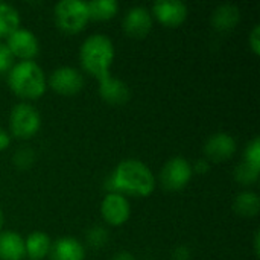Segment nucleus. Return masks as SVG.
Returning a JSON list of instances; mask_svg holds the SVG:
<instances>
[{
    "label": "nucleus",
    "instance_id": "nucleus-13",
    "mask_svg": "<svg viewBox=\"0 0 260 260\" xmlns=\"http://www.w3.org/2000/svg\"><path fill=\"white\" fill-rule=\"evenodd\" d=\"M98 93L102 101H105L110 105H123L131 98V90L128 84L116 76H107L101 81H98Z\"/></svg>",
    "mask_w": 260,
    "mask_h": 260
},
{
    "label": "nucleus",
    "instance_id": "nucleus-7",
    "mask_svg": "<svg viewBox=\"0 0 260 260\" xmlns=\"http://www.w3.org/2000/svg\"><path fill=\"white\" fill-rule=\"evenodd\" d=\"M85 81L82 73L70 66L58 67L47 76V87H50L56 94L66 98H72L81 93Z\"/></svg>",
    "mask_w": 260,
    "mask_h": 260
},
{
    "label": "nucleus",
    "instance_id": "nucleus-10",
    "mask_svg": "<svg viewBox=\"0 0 260 260\" xmlns=\"http://www.w3.org/2000/svg\"><path fill=\"white\" fill-rule=\"evenodd\" d=\"M236 149H238L236 139L225 131H219V133L212 134L206 140L204 158L209 163H224L233 158V155L236 154Z\"/></svg>",
    "mask_w": 260,
    "mask_h": 260
},
{
    "label": "nucleus",
    "instance_id": "nucleus-4",
    "mask_svg": "<svg viewBox=\"0 0 260 260\" xmlns=\"http://www.w3.org/2000/svg\"><path fill=\"white\" fill-rule=\"evenodd\" d=\"M53 20L56 27L66 35H76L82 32L88 21L87 2L82 0H61L53 8Z\"/></svg>",
    "mask_w": 260,
    "mask_h": 260
},
{
    "label": "nucleus",
    "instance_id": "nucleus-12",
    "mask_svg": "<svg viewBox=\"0 0 260 260\" xmlns=\"http://www.w3.org/2000/svg\"><path fill=\"white\" fill-rule=\"evenodd\" d=\"M154 18L148 8L145 6H133L126 11L122 20L123 32L134 40H143L152 30Z\"/></svg>",
    "mask_w": 260,
    "mask_h": 260
},
{
    "label": "nucleus",
    "instance_id": "nucleus-27",
    "mask_svg": "<svg viewBox=\"0 0 260 260\" xmlns=\"http://www.w3.org/2000/svg\"><path fill=\"white\" fill-rule=\"evenodd\" d=\"M192 259V251L186 245H180L174 248L172 251V260H190Z\"/></svg>",
    "mask_w": 260,
    "mask_h": 260
},
{
    "label": "nucleus",
    "instance_id": "nucleus-17",
    "mask_svg": "<svg viewBox=\"0 0 260 260\" xmlns=\"http://www.w3.org/2000/svg\"><path fill=\"white\" fill-rule=\"evenodd\" d=\"M233 210L242 218H256L260 213V197L257 192L245 189L233 200Z\"/></svg>",
    "mask_w": 260,
    "mask_h": 260
},
{
    "label": "nucleus",
    "instance_id": "nucleus-32",
    "mask_svg": "<svg viewBox=\"0 0 260 260\" xmlns=\"http://www.w3.org/2000/svg\"><path fill=\"white\" fill-rule=\"evenodd\" d=\"M3 225H5V213H3V210L0 209V232L3 230Z\"/></svg>",
    "mask_w": 260,
    "mask_h": 260
},
{
    "label": "nucleus",
    "instance_id": "nucleus-2",
    "mask_svg": "<svg viewBox=\"0 0 260 260\" xmlns=\"http://www.w3.org/2000/svg\"><path fill=\"white\" fill-rule=\"evenodd\" d=\"M114 56V44L105 34H93L87 37L79 49V61L82 69L98 81L111 75Z\"/></svg>",
    "mask_w": 260,
    "mask_h": 260
},
{
    "label": "nucleus",
    "instance_id": "nucleus-18",
    "mask_svg": "<svg viewBox=\"0 0 260 260\" xmlns=\"http://www.w3.org/2000/svg\"><path fill=\"white\" fill-rule=\"evenodd\" d=\"M50 247H52V239L44 232H38V230L32 232L24 239L26 257H29L30 260L46 259L50 253Z\"/></svg>",
    "mask_w": 260,
    "mask_h": 260
},
{
    "label": "nucleus",
    "instance_id": "nucleus-24",
    "mask_svg": "<svg viewBox=\"0 0 260 260\" xmlns=\"http://www.w3.org/2000/svg\"><path fill=\"white\" fill-rule=\"evenodd\" d=\"M245 163L254 166V168H260V139L254 137L251 142H248V145L244 149V160Z\"/></svg>",
    "mask_w": 260,
    "mask_h": 260
},
{
    "label": "nucleus",
    "instance_id": "nucleus-5",
    "mask_svg": "<svg viewBox=\"0 0 260 260\" xmlns=\"http://www.w3.org/2000/svg\"><path fill=\"white\" fill-rule=\"evenodd\" d=\"M41 128V114L30 102H18L9 114V134L20 140H29Z\"/></svg>",
    "mask_w": 260,
    "mask_h": 260
},
{
    "label": "nucleus",
    "instance_id": "nucleus-20",
    "mask_svg": "<svg viewBox=\"0 0 260 260\" xmlns=\"http://www.w3.org/2000/svg\"><path fill=\"white\" fill-rule=\"evenodd\" d=\"M20 23V12L12 5L0 2V41L6 40L14 30H17Z\"/></svg>",
    "mask_w": 260,
    "mask_h": 260
},
{
    "label": "nucleus",
    "instance_id": "nucleus-23",
    "mask_svg": "<svg viewBox=\"0 0 260 260\" xmlns=\"http://www.w3.org/2000/svg\"><path fill=\"white\" fill-rule=\"evenodd\" d=\"M34 161H35V152L30 148H20L12 155V163L20 171L29 169L34 165Z\"/></svg>",
    "mask_w": 260,
    "mask_h": 260
},
{
    "label": "nucleus",
    "instance_id": "nucleus-9",
    "mask_svg": "<svg viewBox=\"0 0 260 260\" xmlns=\"http://www.w3.org/2000/svg\"><path fill=\"white\" fill-rule=\"evenodd\" d=\"M101 216L111 227H120L126 224L131 216L129 200L120 193L108 192L101 203Z\"/></svg>",
    "mask_w": 260,
    "mask_h": 260
},
{
    "label": "nucleus",
    "instance_id": "nucleus-3",
    "mask_svg": "<svg viewBox=\"0 0 260 260\" xmlns=\"http://www.w3.org/2000/svg\"><path fill=\"white\" fill-rule=\"evenodd\" d=\"M9 90L23 102L40 99L47 90V76L35 61L14 62L6 73Z\"/></svg>",
    "mask_w": 260,
    "mask_h": 260
},
{
    "label": "nucleus",
    "instance_id": "nucleus-30",
    "mask_svg": "<svg viewBox=\"0 0 260 260\" xmlns=\"http://www.w3.org/2000/svg\"><path fill=\"white\" fill-rule=\"evenodd\" d=\"M253 248H254V256L259 257L260 254V233L259 230L254 233V239H253Z\"/></svg>",
    "mask_w": 260,
    "mask_h": 260
},
{
    "label": "nucleus",
    "instance_id": "nucleus-26",
    "mask_svg": "<svg viewBox=\"0 0 260 260\" xmlns=\"http://www.w3.org/2000/svg\"><path fill=\"white\" fill-rule=\"evenodd\" d=\"M248 47L253 52V55H260V24H254L248 35Z\"/></svg>",
    "mask_w": 260,
    "mask_h": 260
},
{
    "label": "nucleus",
    "instance_id": "nucleus-31",
    "mask_svg": "<svg viewBox=\"0 0 260 260\" xmlns=\"http://www.w3.org/2000/svg\"><path fill=\"white\" fill-rule=\"evenodd\" d=\"M111 260H136V257L131 253H128V251H120V253H117Z\"/></svg>",
    "mask_w": 260,
    "mask_h": 260
},
{
    "label": "nucleus",
    "instance_id": "nucleus-22",
    "mask_svg": "<svg viewBox=\"0 0 260 260\" xmlns=\"http://www.w3.org/2000/svg\"><path fill=\"white\" fill-rule=\"evenodd\" d=\"M110 239L108 230L102 225H94L87 232L85 241L91 248H104Z\"/></svg>",
    "mask_w": 260,
    "mask_h": 260
},
{
    "label": "nucleus",
    "instance_id": "nucleus-25",
    "mask_svg": "<svg viewBox=\"0 0 260 260\" xmlns=\"http://www.w3.org/2000/svg\"><path fill=\"white\" fill-rule=\"evenodd\" d=\"M14 66V56L5 41H0V75L8 73Z\"/></svg>",
    "mask_w": 260,
    "mask_h": 260
},
{
    "label": "nucleus",
    "instance_id": "nucleus-19",
    "mask_svg": "<svg viewBox=\"0 0 260 260\" xmlns=\"http://www.w3.org/2000/svg\"><path fill=\"white\" fill-rule=\"evenodd\" d=\"M88 17L93 21H108L114 18L120 9L116 0H91L87 2Z\"/></svg>",
    "mask_w": 260,
    "mask_h": 260
},
{
    "label": "nucleus",
    "instance_id": "nucleus-1",
    "mask_svg": "<svg viewBox=\"0 0 260 260\" xmlns=\"http://www.w3.org/2000/svg\"><path fill=\"white\" fill-rule=\"evenodd\" d=\"M155 186L157 178L152 171L136 158L120 161L107 180L108 192H116L126 198H146L155 190Z\"/></svg>",
    "mask_w": 260,
    "mask_h": 260
},
{
    "label": "nucleus",
    "instance_id": "nucleus-21",
    "mask_svg": "<svg viewBox=\"0 0 260 260\" xmlns=\"http://www.w3.org/2000/svg\"><path fill=\"white\" fill-rule=\"evenodd\" d=\"M233 175H235V180L239 184H242L245 187H250V186H254L259 181L260 168H254V166H251V165H248L245 161H241L236 166Z\"/></svg>",
    "mask_w": 260,
    "mask_h": 260
},
{
    "label": "nucleus",
    "instance_id": "nucleus-16",
    "mask_svg": "<svg viewBox=\"0 0 260 260\" xmlns=\"http://www.w3.org/2000/svg\"><path fill=\"white\" fill-rule=\"evenodd\" d=\"M26 257L24 238L12 230L0 232V260H23Z\"/></svg>",
    "mask_w": 260,
    "mask_h": 260
},
{
    "label": "nucleus",
    "instance_id": "nucleus-14",
    "mask_svg": "<svg viewBox=\"0 0 260 260\" xmlns=\"http://www.w3.org/2000/svg\"><path fill=\"white\" fill-rule=\"evenodd\" d=\"M50 260H84L85 259V247L73 236H62L52 242Z\"/></svg>",
    "mask_w": 260,
    "mask_h": 260
},
{
    "label": "nucleus",
    "instance_id": "nucleus-15",
    "mask_svg": "<svg viewBox=\"0 0 260 260\" xmlns=\"http://www.w3.org/2000/svg\"><path fill=\"white\" fill-rule=\"evenodd\" d=\"M210 23L218 32H230L241 23V9L236 5L224 3L213 9Z\"/></svg>",
    "mask_w": 260,
    "mask_h": 260
},
{
    "label": "nucleus",
    "instance_id": "nucleus-28",
    "mask_svg": "<svg viewBox=\"0 0 260 260\" xmlns=\"http://www.w3.org/2000/svg\"><path fill=\"white\" fill-rule=\"evenodd\" d=\"M192 171H193V174L206 175L210 171V163L206 158H200L195 163H192Z\"/></svg>",
    "mask_w": 260,
    "mask_h": 260
},
{
    "label": "nucleus",
    "instance_id": "nucleus-29",
    "mask_svg": "<svg viewBox=\"0 0 260 260\" xmlns=\"http://www.w3.org/2000/svg\"><path fill=\"white\" fill-rule=\"evenodd\" d=\"M9 146H11V134L5 128H0V152L6 151Z\"/></svg>",
    "mask_w": 260,
    "mask_h": 260
},
{
    "label": "nucleus",
    "instance_id": "nucleus-11",
    "mask_svg": "<svg viewBox=\"0 0 260 260\" xmlns=\"http://www.w3.org/2000/svg\"><path fill=\"white\" fill-rule=\"evenodd\" d=\"M151 14L152 18H155L161 26L175 29L187 20L189 9L186 3L180 0H161L152 5Z\"/></svg>",
    "mask_w": 260,
    "mask_h": 260
},
{
    "label": "nucleus",
    "instance_id": "nucleus-8",
    "mask_svg": "<svg viewBox=\"0 0 260 260\" xmlns=\"http://www.w3.org/2000/svg\"><path fill=\"white\" fill-rule=\"evenodd\" d=\"M5 43L14 59L17 58L20 61H34L40 53V41L37 35L26 27H18L14 30L5 40Z\"/></svg>",
    "mask_w": 260,
    "mask_h": 260
},
{
    "label": "nucleus",
    "instance_id": "nucleus-6",
    "mask_svg": "<svg viewBox=\"0 0 260 260\" xmlns=\"http://www.w3.org/2000/svg\"><path fill=\"white\" fill-rule=\"evenodd\" d=\"M192 177H193L192 163L187 158L177 155L169 158L161 166L158 174V183L168 192H178L183 190L190 183Z\"/></svg>",
    "mask_w": 260,
    "mask_h": 260
}]
</instances>
